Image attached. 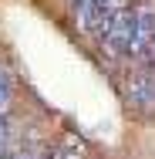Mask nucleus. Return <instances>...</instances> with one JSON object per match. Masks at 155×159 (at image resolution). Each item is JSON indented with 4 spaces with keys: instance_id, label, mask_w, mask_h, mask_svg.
<instances>
[{
    "instance_id": "obj_6",
    "label": "nucleus",
    "mask_w": 155,
    "mask_h": 159,
    "mask_svg": "<svg viewBox=\"0 0 155 159\" xmlns=\"http://www.w3.org/2000/svg\"><path fill=\"white\" fill-rule=\"evenodd\" d=\"M7 149V122H3V112H0V152Z\"/></svg>"
},
{
    "instance_id": "obj_5",
    "label": "nucleus",
    "mask_w": 155,
    "mask_h": 159,
    "mask_svg": "<svg viewBox=\"0 0 155 159\" xmlns=\"http://www.w3.org/2000/svg\"><path fill=\"white\" fill-rule=\"evenodd\" d=\"M54 159H84L81 149H54Z\"/></svg>"
},
{
    "instance_id": "obj_3",
    "label": "nucleus",
    "mask_w": 155,
    "mask_h": 159,
    "mask_svg": "<svg viewBox=\"0 0 155 159\" xmlns=\"http://www.w3.org/2000/svg\"><path fill=\"white\" fill-rule=\"evenodd\" d=\"M125 98L135 108H152L155 105V75L152 71H131L125 78Z\"/></svg>"
},
{
    "instance_id": "obj_1",
    "label": "nucleus",
    "mask_w": 155,
    "mask_h": 159,
    "mask_svg": "<svg viewBox=\"0 0 155 159\" xmlns=\"http://www.w3.org/2000/svg\"><path fill=\"white\" fill-rule=\"evenodd\" d=\"M131 31H135V10H131V7H118V10L111 14L105 34L98 37V41H101V51H105L108 58H122V54H128Z\"/></svg>"
},
{
    "instance_id": "obj_4",
    "label": "nucleus",
    "mask_w": 155,
    "mask_h": 159,
    "mask_svg": "<svg viewBox=\"0 0 155 159\" xmlns=\"http://www.w3.org/2000/svg\"><path fill=\"white\" fill-rule=\"evenodd\" d=\"M14 102V85H10V75L0 68V112H7Z\"/></svg>"
},
{
    "instance_id": "obj_2",
    "label": "nucleus",
    "mask_w": 155,
    "mask_h": 159,
    "mask_svg": "<svg viewBox=\"0 0 155 159\" xmlns=\"http://www.w3.org/2000/svg\"><path fill=\"white\" fill-rule=\"evenodd\" d=\"M155 48V14L149 7L135 10V31H131V44H128V54L135 58H149Z\"/></svg>"
}]
</instances>
